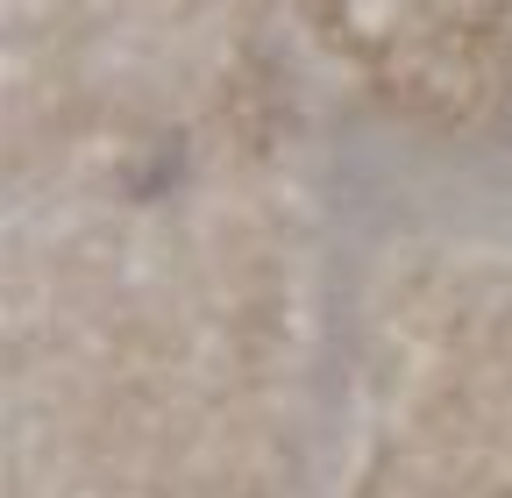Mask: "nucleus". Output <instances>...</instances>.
<instances>
[]
</instances>
